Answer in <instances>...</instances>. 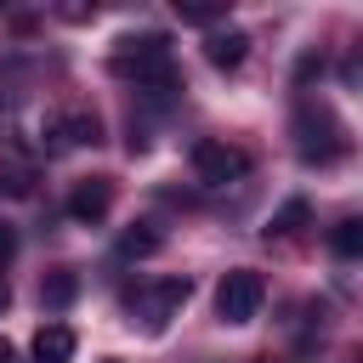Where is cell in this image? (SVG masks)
I'll use <instances>...</instances> for the list:
<instances>
[{
  "label": "cell",
  "mask_w": 363,
  "mask_h": 363,
  "mask_svg": "<svg viewBox=\"0 0 363 363\" xmlns=\"http://www.w3.org/2000/svg\"><path fill=\"white\" fill-rule=\"evenodd\" d=\"M102 142V119L96 108H51L40 119V147L45 153H68V147H96Z\"/></svg>",
  "instance_id": "obj_5"
},
{
  "label": "cell",
  "mask_w": 363,
  "mask_h": 363,
  "mask_svg": "<svg viewBox=\"0 0 363 363\" xmlns=\"http://www.w3.org/2000/svg\"><path fill=\"white\" fill-rule=\"evenodd\" d=\"M329 250H335L340 261H352V255L363 250V221H357V216H346V221H335V233H329Z\"/></svg>",
  "instance_id": "obj_15"
},
{
  "label": "cell",
  "mask_w": 363,
  "mask_h": 363,
  "mask_svg": "<svg viewBox=\"0 0 363 363\" xmlns=\"http://www.w3.org/2000/svg\"><path fill=\"white\" fill-rule=\"evenodd\" d=\"M34 182H40V153H34L17 130H6V136H0V193H6V199H28Z\"/></svg>",
  "instance_id": "obj_7"
},
{
  "label": "cell",
  "mask_w": 363,
  "mask_h": 363,
  "mask_svg": "<svg viewBox=\"0 0 363 363\" xmlns=\"http://www.w3.org/2000/svg\"><path fill=\"white\" fill-rule=\"evenodd\" d=\"M187 159H193L199 187H233V182H244V176H250V153H244V147H233V142H216V136H199Z\"/></svg>",
  "instance_id": "obj_6"
},
{
  "label": "cell",
  "mask_w": 363,
  "mask_h": 363,
  "mask_svg": "<svg viewBox=\"0 0 363 363\" xmlns=\"http://www.w3.org/2000/svg\"><path fill=\"white\" fill-rule=\"evenodd\" d=\"M11 255H17V227H11L6 216H0V272L11 267Z\"/></svg>",
  "instance_id": "obj_16"
},
{
  "label": "cell",
  "mask_w": 363,
  "mask_h": 363,
  "mask_svg": "<svg viewBox=\"0 0 363 363\" xmlns=\"http://www.w3.org/2000/svg\"><path fill=\"white\" fill-rule=\"evenodd\" d=\"M74 329L68 323H40V335H34V363H68L74 357Z\"/></svg>",
  "instance_id": "obj_10"
},
{
  "label": "cell",
  "mask_w": 363,
  "mask_h": 363,
  "mask_svg": "<svg viewBox=\"0 0 363 363\" xmlns=\"http://www.w3.org/2000/svg\"><path fill=\"white\" fill-rule=\"evenodd\" d=\"M227 0H176V17L182 23H193V28H216V23H227Z\"/></svg>",
  "instance_id": "obj_12"
},
{
  "label": "cell",
  "mask_w": 363,
  "mask_h": 363,
  "mask_svg": "<svg viewBox=\"0 0 363 363\" xmlns=\"http://www.w3.org/2000/svg\"><path fill=\"white\" fill-rule=\"evenodd\" d=\"M159 250H164L159 221H130V227L119 233V255H159Z\"/></svg>",
  "instance_id": "obj_11"
},
{
  "label": "cell",
  "mask_w": 363,
  "mask_h": 363,
  "mask_svg": "<svg viewBox=\"0 0 363 363\" xmlns=\"http://www.w3.org/2000/svg\"><path fill=\"white\" fill-rule=\"evenodd\" d=\"M255 363H272V357H255Z\"/></svg>",
  "instance_id": "obj_19"
},
{
  "label": "cell",
  "mask_w": 363,
  "mask_h": 363,
  "mask_svg": "<svg viewBox=\"0 0 363 363\" xmlns=\"http://www.w3.org/2000/svg\"><path fill=\"white\" fill-rule=\"evenodd\" d=\"M6 306H11V289H6V278H0V312H6Z\"/></svg>",
  "instance_id": "obj_18"
},
{
  "label": "cell",
  "mask_w": 363,
  "mask_h": 363,
  "mask_svg": "<svg viewBox=\"0 0 363 363\" xmlns=\"http://www.w3.org/2000/svg\"><path fill=\"white\" fill-rule=\"evenodd\" d=\"M289 136H295V153L306 164H335L346 159L352 136H346V119L329 108V102H301L295 119H289Z\"/></svg>",
  "instance_id": "obj_2"
},
{
  "label": "cell",
  "mask_w": 363,
  "mask_h": 363,
  "mask_svg": "<svg viewBox=\"0 0 363 363\" xmlns=\"http://www.w3.org/2000/svg\"><path fill=\"white\" fill-rule=\"evenodd\" d=\"M102 363H119V357H102Z\"/></svg>",
  "instance_id": "obj_20"
},
{
  "label": "cell",
  "mask_w": 363,
  "mask_h": 363,
  "mask_svg": "<svg viewBox=\"0 0 363 363\" xmlns=\"http://www.w3.org/2000/svg\"><path fill=\"white\" fill-rule=\"evenodd\" d=\"M108 210H113V182H108V176H85V182H74V193H68V216H74L79 227H96Z\"/></svg>",
  "instance_id": "obj_8"
},
{
  "label": "cell",
  "mask_w": 363,
  "mask_h": 363,
  "mask_svg": "<svg viewBox=\"0 0 363 363\" xmlns=\"http://www.w3.org/2000/svg\"><path fill=\"white\" fill-rule=\"evenodd\" d=\"M0 363H17V346H11L6 335H0Z\"/></svg>",
  "instance_id": "obj_17"
},
{
  "label": "cell",
  "mask_w": 363,
  "mask_h": 363,
  "mask_svg": "<svg viewBox=\"0 0 363 363\" xmlns=\"http://www.w3.org/2000/svg\"><path fill=\"white\" fill-rule=\"evenodd\" d=\"M187 295H193V284L187 278H147V284H136L130 289V318H142V329L147 335H164L170 329V318L187 306Z\"/></svg>",
  "instance_id": "obj_3"
},
{
  "label": "cell",
  "mask_w": 363,
  "mask_h": 363,
  "mask_svg": "<svg viewBox=\"0 0 363 363\" xmlns=\"http://www.w3.org/2000/svg\"><path fill=\"white\" fill-rule=\"evenodd\" d=\"M306 216H312V210H306V199L278 204V210H272V221H267V238H295V233L306 227Z\"/></svg>",
  "instance_id": "obj_14"
},
{
  "label": "cell",
  "mask_w": 363,
  "mask_h": 363,
  "mask_svg": "<svg viewBox=\"0 0 363 363\" xmlns=\"http://www.w3.org/2000/svg\"><path fill=\"white\" fill-rule=\"evenodd\" d=\"M108 68H113V74H125V79H136V91H147V96H170V91H182V68H176L170 40H164L159 28L119 34V40H113Z\"/></svg>",
  "instance_id": "obj_1"
},
{
  "label": "cell",
  "mask_w": 363,
  "mask_h": 363,
  "mask_svg": "<svg viewBox=\"0 0 363 363\" xmlns=\"http://www.w3.org/2000/svg\"><path fill=\"white\" fill-rule=\"evenodd\" d=\"M261 301H267V278L255 267H233L221 284H216V318L221 323H255L261 318Z\"/></svg>",
  "instance_id": "obj_4"
},
{
  "label": "cell",
  "mask_w": 363,
  "mask_h": 363,
  "mask_svg": "<svg viewBox=\"0 0 363 363\" xmlns=\"http://www.w3.org/2000/svg\"><path fill=\"white\" fill-rule=\"evenodd\" d=\"M244 57H250V34L244 28H210V40H204V62L210 68L233 74V68H244Z\"/></svg>",
  "instance_id": "obj_9"
},
{
  "label": "cell",
  "mask_w": 363,
  "mask_h": 363,
  "mask_svg": "<svg viewBox=\"0 0 363 363\" xmlns=\"http://www.w3.org/2000/svg\"><path fill=\"white\" fill-rule=\"evenodd\" d=\"M79 295V278L68 272V267H57V272H45V284H40V306H51V312H62L68 301Z\"/></svg>",
  "instance_id": "obj_13"
}]
</instances>
